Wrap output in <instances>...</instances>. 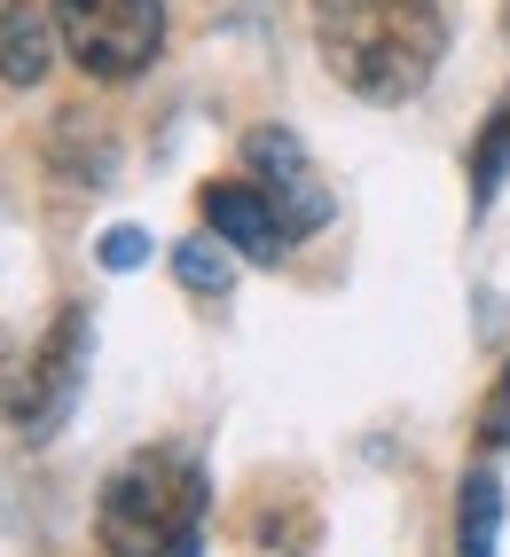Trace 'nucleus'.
I'll list each match as a JSON object with an SVG mask.
<instances>
[{
  "label": "nucleus",
  "mask_w": 510,
  "mask_h": 557,
  "mask_svg": "<svg viewBox=\"0 0 510 557\" xmlns=\"http://www.w3.org/2000/svg\"><path fill=\"white\" fill-rule=\"evenodd\" d=\"M510 181V95L495 102V119L480 126V141H471V205H495V189Z\"/></svg>",
  "instance_id": "1a4fd4ad"
},
{
  "label": "nucleus",
  "mask_w": 510,
  "mask_h": 557,
  "mask_svg": "<svg viewBox=\"0 0 510 557\" xmlns=\"http://www.w3.org/2000/svg\"><path fill=\"white\" fill-rule=\"evenodd\" d=\"M495 534H502V479L463 471V487H456V557H495Z\"/></svg>",
  "instance_id": "6e6552de"
},
{
  "label": "nucleus",
  "mask_w": 510,
  "mask_h": 557,
  "mask_svg": "<svg viewBox=\"0 0 510 557\" xmlns=\"http://www.w3.org/2000/svg\"><path fill=\"white\" fill-rule=\"evenodd\" d=\"M314 48L361 102H409L448 55L440 0H314Z\"/></svg>",
  "instance_id": "f257e3e1"
},
{
  "label": "nucleus",
  "mask_w": 510,
  "mask_h": 557,
  "mask_svg": "<svg viewBox=\"0 0 510 557\" xmlns=\"http://www.w3.org/2000/svg\"><path fill=\"white\" fill-rule=\"evenodd\" d=\"M204 228L221 236L228 251H244V259H260V268H275V259L290 251V236H283V220H275V205L260 197V181H204Z\"/></svg>",
  "instance_id": "423d86ee"
},
{
  "label": "nucleus",
  "mask_w": 510,
  "mask_h": 557,
  "mask_svg": "<svg viewBox=\"0 0 510 557\" xmlns=\"http://www.w3.org/2000/svg\"><path fill=\"white\" fill-rule=\"evenodd\" d=\"M480 448H510V369L487 385V400H480Z\"/></svg>",
  "instance_id": "9b49d317"
},
{
  "label": "nucleus",
  "mask_w": 510,
  "mask_h": 557,
  "mask_svg": "<svg viewBox=\"0 0 510 557\" xmlns=\"http://www.w3.org/2000/svg\"><path fill=\"white\" fill-rule=\"evenodd\" d=\"M165 557H197V534H189V542H173V549H165Z\"/></svg>",
  "instance_id": "ddd939ff"
},
{
  "label": "nucleus",
  "mask_w": 510,
  "mask_h": 557,
  "mask_svg": "<svg viewBox=\"0 0 510 557\" xmlns=\"http://www.w3.org/2000/svg\"><path fill=\"white\" fill-rule=\"evenodd\" d=\"M173 275L189 283V290H228V244H221V236L181 244V251H173Z\"/></svg>",
  "instance_id": "9d476101"
},
{
  "label": "nucleus",
  "mask_w": 510,
  "mask_h": 557,
  "mask_svg": "<svg viewBox=\"0 0 510 557\" xmlns=\"http://www.w3.org/2000/svg\"><path fill=\"white\" fill-rule=\"evenodd\" d=\"M244 181H260V197L275 205V220H283V236L290 244H307L322 220H331V189H322V173L307 165V150H299V134H283V126H251L244 134Z\"/></svg>",
  "instance_id": "39448f33"
},
{
  "label": "nucleus",
  "mask_w": 510,
  "mask_h": 557,
  "mask_svg": "<svg viewBox=\"0 0 510 557\" xmlns=\"http://www.w3.org/2000/svg\"><path fill=\"white\" fill-rule=\"evenodd\" d=\"M141 259H150V236H141V228H111V236H102V268H111V275L141 268Z\"/></svg>",
  "instance_id": "f8f14e48"
},
{
  "label": "nucleus",
  "mask_w": 510,
  "mask_h": 557,
  "mask_svg": "<svg viewBox=\"0 0 510 557\" xmlns=\"http://www.w3.org/2000/svg\"><path fill=\"white\" fill-rule=\"evenodd\" d=\"M204 518V463L181 448H141L102 487V549L111 557H165Z\"/></svg>",
  "instance_id": "f03ea898"
},
{
  "label": "nucleus",
  "mask_w": 510,
  "mask_h": 557,
  "mask_svg": "<svg viewBox=\"0 0 510 557\" xmlns=\"http://www.w3.org/2000/svg\"><path fill=\"white\" fill-rule=\"evenodd\" d=\"M48 63H55V16L40 0H0V79L40 87Z\"/></svg>",
  "instance_id": "0eeeda50"
},
{
  "label": "nucleus",
  "mask_w": 510,
  "mask_h": 557,
  "mask_svg": "<svg viewBox=\"0 0 510 557\" xmlns=\"http://www.w3.org/2000/svg\"><path fill=\"white\" fill-rule=\"evenodd\" d=\"M48 16L87 79H141L165 48V0H48Z\"/></svg>",
  "instance_id": "7ed1b4c3"
},
{
  "label": "nucleus",
  "mask_w": 510,
  "mask_h": 557,
  "mask_svg": "<svg viewBox=\"0 0 510 557\" xmlns=\"http://www.w3.org/2000/svg\"><path fill=\"white\" fill-rule=\"evenodd\" d=\"M79 369H87V314L63 307L40 346L0 369V417H9L24 440H48V432L63 424L71 393H79Z\"/></svg>",
  "instance_id": "20e7f679"
}]
</instances>
